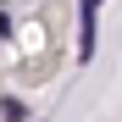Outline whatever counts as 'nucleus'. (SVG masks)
<instances>
[{"instance_id":"nucleus-1","label":"nucleus","mask_w":122,"mask_h":122,"mask_svg":"<svg viewBox=\"0 0 122 122\" xmlns=\"http://www.w3.org/2000/svg\"><path fill=\"white\" fill-rule=\"evenodd\" d=\"M6 33H11V17H6V11H0V39H6Z\"/></svg>"}]
</instances>
